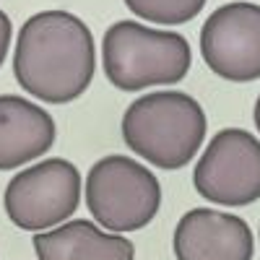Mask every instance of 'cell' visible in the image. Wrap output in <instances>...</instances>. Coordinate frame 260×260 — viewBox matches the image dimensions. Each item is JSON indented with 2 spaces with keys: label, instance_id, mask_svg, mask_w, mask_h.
Here are the masks:
<instances>
[{
  "label": "cell",
  "instance_id": "obj_1",
  "mask_svg": "<svg viewBox=\"0 0 260 260\" xmlns=\"http://www.w3.org/2000/svg\"><path fill=\"white\" fill-rule=\"evenodd\" d=\"M91 29L68 11H42L24 21L13 50L18 86L45 104L78 99L94 78Z\"/></svg>",
  "mask_w": 260,
  "mask_h": 260
},
{
  "label": "cell",
  "instance_id": "obj_2",
  "mask_svg": "<svg viewBox=\"0 0 260 260\" xmlns=\"http://www.w3.org/2000/svg\"><path fill=\"white\" fill-rule=\"evenodd\" d=\"M206 138V112L185 91H154L122 115V141L136 156L159 169L192 161Z\"/></svg>",
  "mask_w": 260,
  "mask_h": 260
},
{
  "label": "cell",
  "instance_id": "obj_3",
  "mask_svg": "<svg viewBox=\"0 0 260 260\" xmlns=\"http://www.w3.org/2000/svg\"><path fill=\"white\" fill-rule=\"evenodd\" d=\"M104 76L120 91H143L148 86L180 83L192 52L177 31L151 29L138 21H115L102 42Z\"/></svg>",
  "mask_w": 260,
  "mask_h": 260
},
{
  "label": "cell",
  "instance_id": "obj_4",
  "mask_svg": "<svg viewBox=\"0 0 260 260\" xmlns=\"http://www.w3.org/2000/svg\"><path fill=\"white\" fill-rule=\"evenodd\" d=\"M159 206L161 185L136 159L104 156L86 175V208L104 229L117 234L138 232L154 221Z\"/></svg>",
  "mask_w": 260,
  "mask_h": 260
},
{
  "label": "cell",
  "instance_id": "obj_5",
  "mask_svg": "<svg viewBox=\"0 0 260 260\" xmlns=\"http://www.w3.org/2000/svg\"><path fill=\"white\" fill-rule=\"evenodd\" d=\"M81 203V175L65 159H45L21 169L6 187L8 219L24 232H47L71 219Z\"/></svg>",
  "mask_w": 260,
  "mask_h": 260
},
{
  "label": "cell",
  "instance_id": "obj_6",
  "mask_svg": "<svg viewBox=\"0 0 260 260\" xmlns=\"http://www.w3.org/2000/svg\"><path fill=\"white\" fill-rule=\"evenodd\" d=\"M192 185L216 206L255 203L260 198V141L242 127L219 130L195 164Z\"/></svg>",
  "mask_w": 260,
  "mask_h": 260
},
{
  "label": "cell",
  "instance_id": "obj_7",
  "mask_svg": "<svg viewBox=\"0 0 260 260\" xmlns=\"http://www.w3.org/2000/svg\"><path fill=\"white\" fill-rule=\"evenodd\" d=\"M201 55L208 71L229 83L260 78V6L234 0L216 8L201 29Z\"/></svg>",
  "mask_w": 260,
  "mask_h": 260
},
{
  "label": "cell",
  "instance_id": "obj_8",
  "mask_svg": "<svg viewBox=\"0 0 260 260\" xmlns=\"http://www.w3.org/2000/svg\"><path fill=\"white\" fill-rule=\"evenodd\" d=\"M177 260H252L250 224L216 208H192L177 221L172 240Z\"/></svg>",
  "mask_w": 260,
  "mask_h": 260
},
{
  "label": "cell",
  "instance_id": "obj_9",
  "mask_svg": "<svg viewBox=\"0 0 260 260\" xmlns=\"http://www.w3.org/2000/svg\"><path fill=\"white\" fill-rule=\"evenodd\" d=\"M55 143V120L39 104L0 94V172L24 167Z\"/></svg>",
  "mask_w": 260,
  "mask_h": 260
},
{
  "label": "cell",
  "instance_id": "obj_10",
  "mask_svg": "<svg viewBox=\"0 0 260 260\" xmlns=\"http://www.w3.org/2000/svg\"><path fill=\"white\" fill-rule=\"evenodd\" d=\"M39 260H133L136 247L127 237L107 234L94 221L76 219L57 229L34 232L31 240Z\"/></svg>",
  "mask_w": 260,
  "mask_h": 260
},
{
  "label": "cell",
  "instance_id": "obj_11",
  "mask_svg": "<svg viewBox=\"0 0 260 260\" xmlns=\"http://www.w3.org/2000/svg\"><path fill=\"white\" fill-rule=\"evenodd\" d=\"M130 13H136L143 21L161 26L187 24L198 16L206 6V0H125Z\"/></svg>",
  "mask_w": 260,
  "mask_h": 260
},
{
  "label": "cell",
  "instance_id": "obj_12",
  "mask_svg": "<svg viewBox=\"0 0 260 260\" xmlns=\"http://www.w3.org/2000/svg\"><path fill=\"white\" fill-rule=\"evenodd\" d=\"M11 18L0 11V65L6 62V55H8V45H11Z\"/></svg>",
  "mask_w": 260,
  "mask_h": 260
},
{
  "label": "cell",
  "instance_id": "obj_13",
  "mask_svg": "<svg viewBox=\"0 0 260 260\" xmlns=\"http://www.w3.org/2000/svg\"><path fill=\"white\" fill-rule=\"evenodd\" d=\"M252 120H255V127H257V133H260V96L255 102V112H252Z\"/></svg>",
  "mask_w": 260,
  "mask_h": 260
}]
</instances>
